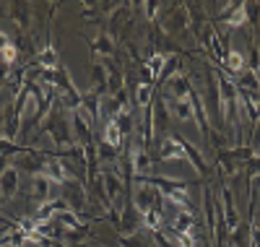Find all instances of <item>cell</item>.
Here are the masks:
<instances>
[{
  "label": "cell",
  "mask_w": 260,
  "mask_h": 247,
  "mask_svg": "<svg viewBox=\"0 0 260 247\" xmlns=\"http://www.w3.org/2000/svg\"><path fill=\"white\" fill-rule=\"evenodd\" d=\"M162 156L164 159H187V151L177 138H167L162 143Z\"/></svg>",
  "instance_id": "1"
},
{
  "label": "cell",
  "mask_w": 260,
  "mask_h": 247,
  "mask_svg": "<svg viewBox=\"0 0 260 247\" xmlns=\"http://www.w3.org/2000/svg\"><path fill=\"white\" fill-rule=\"evenodd\" d=\"M44 172H47V179H55V182H65L68 179V172L63 169L60 161H50L47 167H44Z\"/></svg>",
  "instance_id": "2"
},
{
  "label": "cell",
  "mask_w": 260,
  "mask_h": 247,
  "mask_svg": "<svg viewBox=\"0 0 260 247\" xmlns=\"http://www.w3.org/2000/svg\"><path fill=\"white\" fill-rule=\"evenodd\" d=\"M226 68L232 71V73H242L244 71V57H242V52H237V50H232L226 55Z\"/></svg>",
  "instance_id": "3"
},
{
  "label": "cell",
  "mask_w": 260,
  "mask_h": 247,
  "mask_svg": "<svg viewBox=\"0 0 260 247\" xmlns=\"http://www.w3.org/2000/svg\"><path fill=\"white\" fill-rule=\"evenodd\" d=\"M104 141L110 146H120V128H117V123L114 120H110L107 123V128H104Z\"/></svg>",
  "instance_id": "4"
},
{
  "label": "cell",
  "mask_w": 260,
  "mask_h": 247,
  "mask_svg": "<svg viewBox=\"0 0 260 247\" xmlns=\"http://www.w3.org/2000/svg\"><path fill=\"white\" fill-rule=\"evenodd\" d=\"M244 21H247V5H240L237 13H232V16L226 18V24H229V26H242Z\"/></svg>",
  "instance_id": "5"
},
{
  "label": "cell",
  "mask_w": 260,
  "mask_h": 247,
  "mask_svg": "<svg viewBox=\"0 0 260 247\" xmlns=\"http://www.w3.org/2000/svg\"><path fill=\"white\" fill-rule=\"evenodd\" d=\"M167 65V57L164 55H154L151 57V63H149V68H151V78H159L162 76V68Z\"/></svg>",
  "instance_id": "6"
},
{
  "label": "cell",
  "mask_w": 260,
  "mask_h": 247,
  "mask_svg": "<svg viewBox=\"0 0 260 247\" xmlns=\"http://www.w3.org/2000/svg\"><path fill=\"white\" fill-rule=\"evenodd\" d=\"M143 219H146V227L149 229H162V216H159L156 211H143Z\"/></svg>",
  "instance_id": "7"
},
{
  "label": "cell",
  "mask_w": 260,
  "mask_h": 247,
  "mask_svg": "<svg viewBox=\"0 0 260 247\" xmlns=\"http://www.w3.org/2000/svg\"><path fill=\"white\" fill-rule=\"evenodd\" d=\"M0 57H3L5 63H13V60H16V47H13V44H8V47L0 52Z\"/></svg>",
  "instance_id": "8"
},
{
  "label": "cell",
  "mask_w": 260,
  "mask_h": 247,
  "mask_svg": "<svg viewBox=\"0 0 260 247\" xmlns=\"http://www.w3.org/2000/svg\"><path fill=\"white\" fill-rule=\"evenodd\" d=\"M149 94H151V86H149V84H141V86H138V102L146 104V102H149Z\"/></svg>",
  "instance_id": "9"
},
{
  "label": "cell",
  "mask_w": 260,
  "mask_h": 247,
  "mask_svg": "<svg viewBox=\"0 0 260 247\" xmlns=\"http://www.w3.org/2000/svg\"><path fill=\"white\" fill-rule=\"evenodd\" d=\"M177 242H180V247H195L193 234H180V237H177Z\"/></svg>",
  "instance_id": "10"
},
{
  "label": "cell",
  "mask_w": 260,
  "mask_h": 247,
  "mask_svg": "<svg viewBox=\"0 0 260 247\" xmlns=\"http://www.w3.org/2000/svg\"><path fill=\"white\" fill-rule=\"evenodd\" d=\"M8 44H11V42H8V36H5V34H0V52H3L5 47H8Z\"/></svg>",
  "instance_id": "11"
}]
</instances>
